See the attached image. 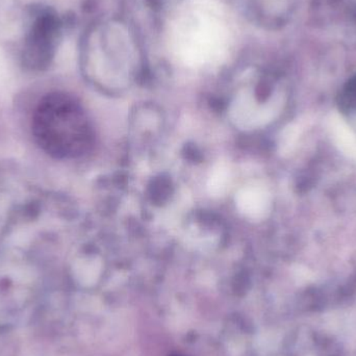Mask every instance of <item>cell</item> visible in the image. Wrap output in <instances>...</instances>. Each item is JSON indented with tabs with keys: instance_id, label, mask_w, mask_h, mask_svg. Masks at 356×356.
I'll return each mask as SVG.
<instances>
[{
	"instance_id": "obj_4",
	"label": "cell",
	"mask_w": 356,
	"mask_h": 356,
	"mask_svg": "<svg viewBox=\"0 0 356 356\" xmlns=\"http://www.w3.org/2000/svg\"><path fill=\"white\" fill-rule=\"evenodd\" d=\"M177 356H178V355H177Z\"/></svg>"
},
{
	"instance_id": "obj_1",
	"label": "cell",
	"mask_w": 356,
	"mask_h": 356,
	"mask_svg": "<svg viewBox=\"0 0 356 356\" xmlns=\"http://www.w3.org/2000/svg\"><path fill=\"white\" fill-rule=\"evenodd\" d=\"M186 26V46L184 47L186 58L190 62L200 63L213 58L222 45L223 31L220 23L207 15L195 17V23Z\"/></svg>"
},
{
	"instance_id": "obj_3",
	"label": "cell",
	"mask_w": 356,
	"mask_h": 356,
	"mask_svg": "<svg viewBox=\"0 0 356 356\" xmlns=\"http://www.w3.org/2000/svg\"><path fill=\"white\" fill-rule=\"evenodd\" d=\"M228 182V170L224 166H218L211 173L209 177V193L213 195L223 194Z\"/></svg>"
},
{
	"instance_id": "obj_2",
	"label": "cell",
	"mask_w": 356,
	"mask_h": 356,
	"mask_svg": "<svg viewBox=\"0 0 356 356\" xmlns=\"http://www.w3.org/2000/svg\"><path fill=\"white\" fill-rule=\"evenodd\" d=\"M236 207L245 215L251 218L259 217L266 209V196L257 188H245L238 192L236 198Z\"/></svg>"
}]
</instances>
